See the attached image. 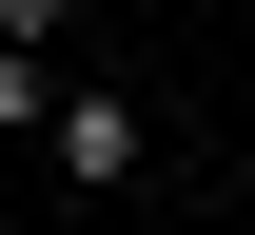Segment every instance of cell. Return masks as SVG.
<instances>
[{"instance_id": "obj_2", "label": "cell", "mask_w": 255, "mask_h": 235, "mask_svg": "<svg viewBox=\"0 0 255 235\" xmlns=\"http://www.w3.org/2000/svg\"><path fill=\"white\" fill-rule=\"evenodd\" d=\"M59 20L79 0H0V59H59Z\"/></svg>"}, {"instance_id": "obj_1", "label": "cell", "mask_w": 255, "mask_h": 235, "mask_svg": "<svg viewBox=\"0 0 255 235\" xmlns=\"http://www.w3.org/2000/svg\"><path fill=\"white\" fill-rule=\"evenodd\" d=\"M39 137H59L79 196H118V176H137V98H118V78H59V118H39Z\"/></svg>"}]
</instances>
